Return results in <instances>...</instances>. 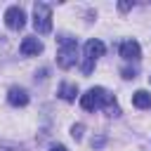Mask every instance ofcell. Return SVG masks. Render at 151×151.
<instances>
[{"instance_id":"cell-7","label":"cell","mask_w":151,"mask_h":151,"mask_svg":"<svg viewBox=\"0 0 151 151\" xmlns=\"http://www.w3.org/2000/svg\"><path fill=\"white\" fill-rule=\"evenodd\" d=\"M120 57H123L125 61H137V59L142 57L139 42H137V40H123V42H120Z\"/></svg>"},{"instance_id":"cell-9","label":"cell","mask_w":151,"mask_h":151,"mask_svg":"<svg viewBox=\"0 0 151 151\" xmlns=\"http://www.w3.org/2000/svg\"><path fill=\"white\" fill-rule=\"evenodd\" d=\"M132 104H134L137 109H151V92L137 90V92L132 94Z\"/></svg>"},{"instance_id":"cell-5","label":"cell","mask_w":151,"mask_h":151,"mask_svg":"<svg viewBox=\"0 0 151 151\" xmlns=\"http://www.w3.org/2000/svg\"><path fill=\"white\" fill-rule=\"evenodd\" d=\"M5 24H7V28H12V31L24 28V24H26V14H24V9H21L19 5L7 7V12H5Z\"/></svg>"},{"instance_id":"cell-15","label":"cell","mask_w":151,"mask_h":151,"mask_svg":"<svg viewBox=\"0 0 151 151\" xmlns=\"http://www.w3.org/2000/svg\"><path fill=\"white\" fill-rule=\"evenodd\" d=\"M149 80H151V76H149Z\"/></svg>"},{"instance_id":"cell-13","label":"cell","mask_w":151,"mask_h":151,"mask_svg":"<svg viewBox=\"0 0 151 151\" xmlns=\"http://www.w3.org/2000/svg\"><path fill=\"white\" fill-rule=\"evenodd\" d=\"M118 7H120V9H123V12H127V9H130V7H132V2H118Z\"/></svg>"},{"instance_id":"cell-11","label":"cell","mask_w":151,"mask_h":151,"mask_svg":"<svg viewBox=\"0 0 151 151\" xmlns=\"http://www.w3.org/2000/svg\"><path fill=\"white\" fill-rule=\"evenodd\" d=\"M71 134H73V139H80V137H83V125H80V123L73 125V127H71Z\"/></svg>"},{"instance_id":"cell-10","label":"cell","mask_w":151,"mask_h":151,"mask_svg":"<svg viewBox=\"0 0 151 151\" xmlns=\"http://www.w3.org/2000/svg\"><path fill=\"white\" fill-rule=\"evenodd\" d=\"M76 94H78V87H76L73 83H64V85L59 87V97H61L64 101H76Z\"/></svg>"},{"instance_id":"cell-4","label":"cell","mask_w":151,"mask_h":151,"mask_svg":"<svg viewBox=\"0 0 151 151\" xmlns=\"http://www.w3.org/2000/svg\"><path fill=\"white\" fill-rule=\"evenodd\" d=\"M33 26L42 35L52 31V7L47 2H35L33 5Z\"/></svg>"},{"instance_id":"cell-1","label":"cell","mask_w":151,"mask_h":151,"mask_svg":"<svg viewBox=\"0 0 151 151\" xmlns=\"http://www.w3.org/2000/svg\"><path fill=\"white\" fill-rule=\"evenodd\" d=\"M80 106H83L85 111L109 109L113 116H118V113H120V109H118V104H116L113 94H111V92H106L104 87H90L85 94H80Z\"/></svg>"},{"instance_id":"cell-2","label":"cell","mask_w":151,"mask_h":151,"mask_svg":"<svg viewBox=\"0 0 151 151\" xmlns=\"http://www.w3.org/2000/svg\"><path fill=\"white\" fill-rule=\"evenodd\" d=\"M76 61H78V42H76V38L61 35V38H59L57 64H59L61 68H71V66H76Z\"/></svg>"},{"instance_id":"cell-8","label":"cell","mask_w":151,"mask_h":151,"mask_svg":"<svg viewBox=\"0 0 151 151\" xmlns=\"http://www.w3.org/2000/svg\"><path fill=\"white\" fill-rule=\"evenodd\" d=\"M7 101H9L12 106H26V104H28V92H26L24 87H9Z\"/></svg>"},{"instance_id":"cell-6","label":"cell","mask_w":151,"mask_h":151,"mask_svg":"<svg viewBox=\"0 0 151 151\" xmlns=\"http://www.w3.org/2000/svg\"><path fill=\"white\" fill-rule=\"evenodd\" d=\"M19 52H21L24 57H35V54L42 52V42H40L35 35H26V38L21 40V45H19Z\"/></svg>"},{"instance_id":"cell-3","label":"cell","mask_w":151,"mask_h":151,"mask_svg":"<svg viewBox=\"0 0 151 151\" xmlns=\"http://www.w3.org/2000/svg\"><path fill=\"white\" fill-rule=\"evenodd\" d=\"M104 42L101 40H97V38H92V40H87L85 42V52H83V64H80V71H83V76H90L92 71H94V64H97V59L104 54Z\"/></svg>"},{"instance_id":"cell-12","label":"cell","mask_w":151,"mask_h":151,"mask_svg":"<svg viewBox=\"0 0 151 151\" xmlns=\"http://www.w3.org/2000/svg\"><path fill=\"white\" fill-rule=\"evenodd\" d=\"M123 78H127V80L130 78H137V71L134 68H123Z\"/></svg>"},{"instance_id":"cell-14","label":"cell","mask_w":151,"mask_h":151,"mask_svg":"<svg viewBox=\"0 0 151 151\" xmlns=\"http://www.w3.org/2000/svg\"><path fill=\"white\" fill-rule=\"evenodd\" d=\"M50 151H66V146H61V144H54V146H50Z\"/></svg>"}]
</instances>
